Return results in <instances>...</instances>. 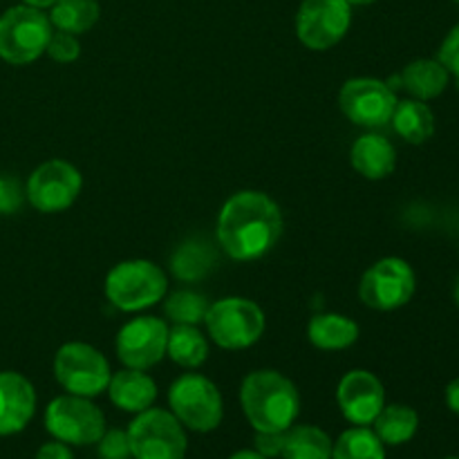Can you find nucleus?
<instances>
[{"label":"nucleus","mask_w":459,"mask_h":459,"mask_svg":"<svg viewBox=\"0 0 459 459\" xmlns=\"http://www.w3.org/2000/svg\"><path fill=\"white\" fill-rule=\"evenodd\" d=\"M348 4H372L375 0H345Z\"/></svg>","instance_id":"obj_38"},{"label":"nucleus","mask_w":459,"mask_h":459,"mask_svg":"<svg viewBox=\"0 0 459 459\" xmlns=\"http://www.w3.org/2000/svg\"><path fill=\"white\" fill-rule=\"evenodd\" d=\"M437 61L446 67L448 74L459 79V22L448 31L446 39H444L442 48L437 52Z\"/></svg>","instance_id":"obj_32"},{"label":"nucleus","mask_w":459,"mask_h":459,"mask_svg":"<svg viewBox=\"0 0 459 459\" xmlns=\"http://www.w3.org/2000/svg\"><path fill=\"white\" fill-rule=\"evenodd\" d=\"M22 200H25V191H22L21 182L12 175H0V213H16Z\"/></svg>","instance_id":"obj_31"},{"label":"nucleus","mask_w":459,"mask_h":459,"mask_svg":"<svg viewBox=\"0 0 459 459\" xmlns=\"http://www.w3.org/2000/svg\"><path fill=\"white\" fill-rule=\"evenodd\" d=\"M309 343L325 352L348 350L357 343L359 325L343 314H316L307 325Z\"/></svg>","instance_id":"obj_21"},{"label":"nucleus","mask_w":459,"mask_h":459,"mask_svg":"<svg viewBox=\"0 0 459 459\" xmlns=\"http://www.w3.org/2000/svg\"><path fill=\"white\" fill-rule=\"evenodd\" d=\"M393 128L394 133L408 143H426L435 134V115L424 101L420 99H406L397 101L393 112Z\"/></svg>","instance_id":"obj_22"},{"label":"nucleus","mask_w":459,"mask_h":459,"mask_svg":"<svg viewBox=\"0 0 459 459\" xmlns=\"http://www.w3.org/2000/svg\"><path fill=\"white\" fill-rule=\"evenodd\" d=\"M339 106L354 126L381 128L393 119L397 97L385 81L359 76V79L345 81L339 92Z\"/></svg>","instance_id":"obj_12"},{"label":"nucleus","mask_w":459,"mask_h":459,"mask_svg":"<svg viewBox=\"0 0 459 459\" xmlns=\"http://www.w3.org/2000/svg\"><path fill=\"white\" fill-rule=\"evenodd\" d=\"M455 3H457V4H459V0H455Z\"/></svg>","instance_id":"obj_41"},{"label":"nucleus","mask_w":459,"mask_h":459,"mask_svg":"<svg viewBox=\"0 0 459 459\" xmlns=\"http://www.w3.org/2000/svg\"><path fill=\"white\" fill-rule=\"evenodd\" d=\"M108 394H110V402L115 403L119 411L139 415V412L148 411V408H152V403H155L157 384L152 381V377H148L143 370L126 368V370L110 377Z\"/></svg>","instance_id":"obj_17"},{"label":"nucleus","mask_w":459,"mask_h":459,"mask_svg":"<svg viewBox=\"0 0 459 459\" xmlns=\"http://www.w3.org/2000/svg\"><path fill=\"white\" fill-rule=\"evenodd\" d=\"M332 459H385V444L368 426H352L334 442Z\"/></svg>","instance_id":"obj_27"},{"label":"nucleus","mask_w":459,"mask_h":459,"mask_svg":"<svg viewBox=\"0 0 459 459\" xmlns=\"http://www.w3.org/2000/svg\"><path fill=\"white\" fill-rule=\"evenodd\" d=\"M448 70L437 58H417L399 74V85L420 101L439 97L448 85Z\"/></svg>","instance_id":"obj_20"},{"label":"nucleus","mask_w":459,"mask_h":459,"mask_svg":"<svg viewBox=\"0 0 459 459\" xmlns=\"http://www.w3.org/2000/svg\"><path fill=\"white\" fill-rule=\"evenodd\" d=\"M54 377L67 394L92 399L108 390L112 372L99 350L81 341H72L58 348L54 357Z\"/></svg>","instance_id":"obj_8"},{"label":"nucleus","mask_w":459,"mask_h":459,"mask_svg":"<svg viewBox=\"0 0 459 459\" xmlns=\"http://www.w3.org/2000/svg\"><path fill=\"white\" fill-rule=\"evenodd\" d=\"M99 13L101 9L97 0H56L49 12V22L56 30L79 36L92 30L94 22L99 21Z\"/></svg>","instance_id":"obj_26"},{"label":"nucleus","mask_w":459,"mask_h":459,"mask_svg":"<svg viewBox=\"0 0 459 459\" xmlns=\"http://www.w3.org/2000/svg\"><path fill=\"white\" fill-rule=\"evenodd\" d=\"M352 4L345 0H303L296 13V36L307 49L334 48L348 34Z\"/></svg>","instance_id":"obj_11"},{"label":"nucleus","mask_w":459,"mask_h":459,"mask_svg":"<svg viewBox=\"0 0 459 459\" xmlns=\"http://www.w3.org/2000/svg\"><path fill=\"white\" fill-rule=\"evenodd\" d=\"M34 459H74V455H72V451L67 444L54 439V442L43 444V446L39 448V453H36Z\"/></svg>","instance_id":"obj_34"},{"label":"nucleus","mask_w":459,"mask_h":459,"mask_svg":"<svg viewBox=\"0 0 459 459\" xmlns=\"http://www.w3.org/2000/svg\"><path fill=\"white\" fill-rule=\"evenodd\" d=\"M211 341L222 350H247L264 334V312L258 303L240 296L209 305L204 316Z\"/></svg>","instance_id":"obj_5"},{"label":"nucleus","mask_w":459,"mask_h":459,"mask_svg":"<svg viewBox=\"0 0 459 459\" xmlns=\"http://www.w3.org/2000/svg\"><path fill=\"white\" fill-rule=\"evenodd\" d=\"M218 264V251L202 238L182 242L170 255V272L182 282H197L209 276Z\"/></svg>","instance_id":"obj_19"},{"label":"nucleus","mask_w":459,"mask_h":459,"mask_svg":"<svg viewBox=\"0 0 459 459\" xmlns=\"http://www.w3.org/2000/svg\"><path fill=\"white\" fill-rule=\"evenodd\" d=\"M255 451L263 457H281L282 433H255Z\"/></svg>","instance_id":"obj_33"},{"label":"nucleus","mask_w":459,"mask_h":459,"mask_svg":"<svg viewBox=\"0 0 459 459\" xmlns=\"http://www.w3.org/2000/svg\"><path fill=\"white\" fill-rule=\"evenodd\" d=\"M25 4H30V7H36V9H45V7H52L56 0H22Z\"/></svg>","instance_id":"obj_37"},{"label":"nucleus","mask_w":459,"mask_h":459,"mask_svg":"<svg viewBox=\"0 0 459 459\" xmlns=\"http://www.w3.org/2000/svg\"><path fill=\"white\" fill-rule=\"evenodd\" d=\"M36 412V390L18 372H0V437L27 429Z\"/></svg>","instance_id":"obj_16"},{"label":"nucleus","mask_w":459,"mask_h":459,"mask_svg":"<svg viewBox=\"0 0 459 459\" xmlns=\"http://www.w3.org/2000/svg\"><path fill=\"white\" fill-rule=\"evenodd\" d=\"M453 299H455V303H457V307H459V278H457V282H455V290H453Z\"/></svg>","instance_id":"obj_39"},{"label":"nucleus","mask_w":459,"mask_h":459,"mask_svg":"<svg viewBox=\"0 0 459 459\" xmlns=\"http://www.w3.org/2000/svg\"><path fill=\"white\" fill-rule=\"evenodd\" d=\"M446 406L459 417V377L446 385Z\"/></svg>","instance_id":"obj_35"},{"label":"nucleus","mask_w":459,"mask_h":459,"mask_svg":"<svg viewBox=\"0 0 459 459\" xmlns=\"http://www.w3.org/2000/svg\"><path fill=\"white\" fill-rule=\"evenodd\" d=\"M229 459H267V457L260 455L258 451H238V453H233Z\"/></svg>","instance_id":"obj_36"},{"label":"nucleus","mask_w":459,"mask_h":459,"mask_svg":"<svg viewBox=\"0 0 459 459\" xmlns=\"http://www.w3.org/2000/svg\"><path fill=\"white\" fill-rule=\"evenodd\" d=\"M52 36V22L30 4L9 7L0 16V58L12 65H27L40 58Z\"/></svg>","instance_id":"obj_6"},{"label":"nucleus","mask_w":459,"mask_h":459,"mask_svg":"<svg viewBox=\"0 0 459 459\" xmlns=\"http://www.w3.org/2000/svg\"><path fill=\"white\" fill-rule=\"evenodd\" d=\"M209 305L206 296L191 290H179L166 299L164 312L175 325H197V323L204 321Z\"/></svg>","instance_id":"obj_28"},{"label":"nucleus","mask_w":459,"mask_h":459,"mask_svg":"<svg viewBox=\"0 0 459 459\" xmlns=\"http://www.w3.org/2000/svg\"><path fill=\"white\" fill-rule=\"evenodd\" d=\"M350 161L354 170L366 179H384L393 175L397 166V151L384 134L368 133L354 142L350 151Z\"/></svg>","instance_id":"obj_18"},{"label":"nucleus","mask_w":459,"mask_h":459,"mask_svg":"<svg viewBox=\"0 0 459 459\" xmlns=\"http://www.w3.org/2000/svg\"><path fill=\"white\" fill-rule=\"evenodd\" d=\"M166 354L178 366L195 370L209 359V341L197 330V325H175L169 330Z\"/></svg>","instance_id":"obj_25"},{"label":"nucleus","mask_w":459,"mask_h":459,"mask_svg":"<svg viewBox=\"0 0 459 459\" xmlns=\"http://www.w3.org/2000/svg\"><path fill=\"white\" fill-rule=\"evenodd\" d=\"M81 186L83 178L74 166L63 160H49L27 179L25 197L39 213H61L74 204Z\"/></svg>","instance_id":"obj_13"},{"label":"nucleus","mask_w":459,"mask_h":459,"mask_svg":"<svg viewBox=\"0 0 459 459\" xmlns=\"http://www.w3.org/2000/svg\"><path fill=\"white\" fill-rule=\"evenodd\" d=\"M169 325L161 318L139 316L126 323L117 334V357L126 368L148 370L166 357Z\"/></svg>","instance_id":"obj_14"},{"label":"nucleus","mask_w":459,"mask_h":459,"mask_svg":"<svg viewBox=\"0 0 459 459\" xmlns=\"http://www.w3.org/2000/svg\"><path fill=\"white\" fill-rule=\"evenodd\" d=\"M169 278L151 260H124L106 276V299L121 312H142L160 303Z\"/></svg>","instance_id":"obj_3"},{"label":"nucleus","mask_w":459,"mask_h":459,"mask_svg":"<svg viewBox=\"0 0 459 459\" xmlns=\"http://www.w3.org/2000/svg\"><path fill=\"white\" fill-rule=\"evenodd\" d=\"M45 429L67 446H92L106 433V417L88 397L63 394L45 408Z\"/></svg>","instance_id":"obj_9"},{"label":"nucleus","mask_w":459,"mask_h":459,"mask_svg":"<svg viewBox=\"0 0 459 459\" xmlns=\"http://www.w3.org/2000/svg\"><path fill=\"white\" fill-rule=\"evenodd\" d=\"M240 406L255 433H285L296 424L300 394L281 372L255 370L242 381Z\"/></svg>","instance_id":"obj_2"},{"label":"nucleus","mask_w":459,"mask_h":459,"mask_svg":"<svg viewBox=\"0 0 459 459\" xmlns=\"http://www.w3.org/2000/svg\"><path fill=\"white\" fill-rule=\"evenodd\" d=\"M415 290V272L406 260L381 258L363 273L359 296L366 307L377 309V312H393L411 303Z\"/></svg>","instance_id":"obj_10"},{"label":"nucleus","mask_w":459,"mask_h":459,"mask_svg":"<svg viewBox=\"0 0 459 459\" xmlns=\"http://www.w3.org/2000/svg\"><path fill=\"white\" fill-rule=\"evenodd\" d=\"M282 236V213L260 191H240L229 197L218 215V242L229 258L251 263L276 247Z\"/></svg>","instance_id":"obj_1"},{"label":"nucleus","mask_w":459,"mask_h":459,"mask_svg":"<svg viewBox=\"0 0 459 459\" xmlns=\"http://www.w3.org/2000/svg\"><path fill=\"white\" fill-rule=\"evenodd\" d=\"M330 435L318 426H291L282 433V459H332Z\"/></svg>","instance_id":"obj_23"},{"label":"nucleus","mask_w":459,"mask_h":459,"mask_svg":"<svg viewBox=\"0 0 459 459\" xmlns=\"http://www.w3.org/2000/svg\"><path fill=\"white\" fill-rule=\"evenodd\" d=\"M336 402L345 420L354 426H370L385 406V390L379 377L368 370H352L341 379Z\"/></svg>","instance_id":"obj_15"},{"label":"nucleus","mask_w":459,"mask_h":459,"mask_svg":"<svg viewBox=\"0 0 459 459\" xmlns=\"http://www.w3.org/2000/svg\"><path fill=\"white\" fill-rule=\"evenodd\" d=\"M128 442L133 459H184L188 439L184 426L170 411L148 408L139 412L128 426Z\"/></svg>","instance_id":"obj_7"},{"label":"nucleus","mask_w":459,"mask_h":459,"mask_svg":"<svg viewBox=\"0 0 459 459\" xmlns=\"http://www.w3.org/2000/svg\"><path fill=\"white\" fill-rule=\"evenodd\" d=\"M375 433L385 446H402L408 444L417 435L420 429V415L411 406L403 403H390L381 408L377 420L372 421Z\"/></svg>","instance_id":"obj_24"},{"label":"nucleus","mask_w":459,"mask_h":459,"mask_svg":"<svg viewBox=\"0 0 459 459\" xmlns=\"http://www.w3.org/2000/svg\"><path fill=\"white\" fill-rule=\"evenodd\" d=\"M97 457L99 459H133L130 453V442L128 433L119 429H112L101 435V439L97 442Z\"/></svg>","instance_id":"obj_30"},{"label":"nucleus","mask_w":459,"mask_h":459,"mask_svg":"<svg viewBox=\"0 0 459 459\" xmlns=\"http://www.w3.org/2000/svg\"><path fill=\"white\" fill-rule=\"evenodd\" d=\"M45 54L49 58H54L56 63H72L79 58L81 54V43L74 34H67V31H52L48 40V48H45Z\"/></svg>","instance_id":"obj_29"},{"label":"nucleus","mask_w":459,"mask_h":459,"mask_svg":"<svg viewBox=\"0 0 459 459\" xmlns=\"http://www.w3.org/2000/svg\"><path fill=\"white\" fill-rule=\"evenodd\" d=\"M446 459H459V457H446Z\"/></svg>","instance_id":"obj_40"},{"label":"nucleus","mask_w":459,"mask_h":459,"mask_svg":"<svg viewBox=\"0 0 459 459\" xmlns=\"http://www.w3.org/2000/svg\"><path fill=\"white\" fill-rule=\"evenodd\" d=\"M169 406L179 424L193 433H211L222 424V394L213 381L197 372H188L173 381L169 390Z\"/></svg>","instance_id":"obj_4"}]
</instances>
